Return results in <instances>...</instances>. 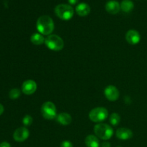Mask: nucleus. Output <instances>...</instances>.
<instances>
[{
    "label": "nucleus",
    "mask_w": 147,
    "mask_h": 147,
    "mask_svg": "<svg viewBox=\"0 0 147 147\" xmlns=\"http://www.w3.org/2000/svg\"><path fill=\"white\" fill-rule=\"evenodd\" d=\"M36 25L39 32L44 35H50L55 28L54 22L48 15H42L39 17Z\"/></svg>",
    "instance_id": "f257e3e1"
},
{
    "label": "nucleus",
    "mask_w": 147,
    "mask_h": 147,
    "mask_svg": "<svg viewBox=\"0 0 147 147\" xmlns=\"http://www.w3.org/2000/svg\"><path fill=\"white\" fill-rule=\"evenodd\" d=\"M94 133L98 138L106 141L113 136V129L109 125L101 123L95 126Z\"/></svg>",
    "instance_id": "f03ea898"
},
{
    "label": "nucleus",
    "mask_w": 147,
    "mask_h": 147,
    "mask_svg": "<svg viewBox=\"0 0 147 147\" xmlns=\"http://www.w3.org/2000/svg\"><path fill=\"white\" fill-rule=\"evenodd\" d=\"M45 44L50 50L53 51H60L64 47V41L57 34H50L45 38Z\"/></svg>",
    "instance_id": "7ed1b4c3"
},
{
    "label": "nucleus",
    "mask_w": 147,
    "mask_h": 147,
    "mask_svg": "<svg viewBox=\"0 0 147 147\" xmlns=\"http://www.w3.org/2000/svg\"><path fill=\"white\" fill-rule=\"evenodd\" d=\"M55 14L63 20H69L73 17L74 9L70 5L65 4H58L55 8Z\"/></svg>",
    "instance_id": "20e7f679"
},
{
    "label": "nucleus",
    "mask_w": 147,
    "mask_h": 147,
    "mask_svg": "<svg viewBox=\"0 0 147 147\" xmlns=\"http://www.w3.org/2000/svg\"><path fill=\"white\" fill-rule=\"evenodd\" d=\"M109 116V111L103 107H97L92 109L89 113V119L95 123H100Z\"/></svg>",
    "instance_id": "39448f33"
},
{
    "label": "nucleus",
    "mask_w": 147,
    "mask_h": 147,
    "mask_svg": "<svg viewBox=\"0 0 147 147\" xmlns=\"http://www.w3.org/2000/svg\"><path fill=\"white\" fill-rule=\"evenodd\" d=\"M41 113L43 117L47 120H53L57 117V109L53 102L47 101L41 107Z\"/></svg>",
    "instance_id": "423d86ee"
},
{
    "label": "nucleus",
    "mask_w": 147,
    "mask_h": 147,
    "mask_svg": "<svg viewBox=\"0 0 147 147\" xmlns=\"http://www.w3.org/2000/svg\"><path fill=\"white\" fill-rule=\"evenodd\" d=\"M30 136V131L26 127H20L16 129L13 134V138L17 142H24L28 139Z\"/></svg>",
    "instance_id": "0eeeda50"
},
{
    "label": "nucleus",
    "mask_w": 147,
    "mask_h": 147,
    "mask_svg": "<svg viewBox=\"0 0 147 147\" xmlns=\"http://www.w3.org/2000/svg\"><path fill=\"white\" fill-rule=\"evenodd\" d=\"M104 94L106 98L111 101H115L119 98V91L114 86H107L104 90Z\"/></svg>",
    "instance_id": "6e6552de"
},
{
    "label": "nucleus",
    "mask_w": 147,
    "mask_h": 147,
    "mask_svg": "<svg viewBox=\"0 0 147 147\" xmlns=\"http://www.w3.org/2000/svg\"><path fill=\"white\" fill-rule=\"evenodd\" d=\"M37 90V83L32 80H27L22 83V90L25 95H32Z\"/></svg>",
    "instance_id": "1a4fd4ad"
},
{
    "label": "nucleus",
    "mask_w": 147,
    "mask_h": 147,
    "mask_svg": "<svg viewBox=\"0 0 147 147\" xmlns=\"http://www.w3.org/2000/svg\"><path fill=\"white\" fill-rule=\"evenodd\" d=\"M126 40L130 45H135L140 42L141 35L136 30H130L126 34Z\"/></svg>",
    "instance_id": "9d476101"
},
{
    "label": "nucleus",
    "mask_w": 147,
    "mask_h": 147,
    "mask_svg": "<svg viewBox=\"0 0 147 147\" xmlns=\"http://www.w3.org/2000/svg\"><path fill=\"white\" fill-rule=\"evenodd\" d=\"M116 137L121 140H129L133 136V132L127 128H119L116 132Z\"/></svg>",
    "instance_id": "9b49d317"
},
{
    "label": "nucleus",
    "mask_w": 147,
    "mask_h": 147,
    "mask_svg": "<svg viewBox=\"0 0 147 147\" xmlns=\"http://www.w3.org/2000/svg\"><path fill=\"white\" fill-rule=\"evenodd\" d=\"M121 9V5L117 1L111 0L106 4V10L111 14H116L119 12Z\"/></svg>",
    "instance_id": "f8f14e48"
},
{
    "label": "nucleus",
    "mask_w": 147,
    "mask_h": 147,
    "mask_svg": "<svg viewBox=\"0 0 147 147\" xmlns=\"http://www.w3.org/2000/svg\"><path fill=\"white\" fill-rule=\"evenodd\" d=\"M76 11L80 17H86L90 14V7L86 3H80L76 7Z\"/></svg>",
    "instance_id": "ddd939ff"
},
{
    "label": "nucleus",
    "mask_w": 147,
    "mask_h": 147,
    "mask_svg": "<svg viewBox=\"0 0 147 147\" xmlns=\"http://www.w3.org/2000/svg\"><path fill=\"white\" fill-rule=\"evenodd\" d=\"M56 120L63 126H67V125L70 124L72 122V117L69 113H61L58 114L56 117Z\"/></svg>",
    "instance_id": "4468645a"
},
{
    "label": "nucleus",
    "mask_w": 147,
    "mask_h": 147,
    "mask_svg": "<svg viewBox=\"0 0 147 147\" xmlns=\"http://www.w3.org/2000/svg\"><path fill=\"white\" fill-rule=\"evenodd\" d=\"M85 144L87 147H99L100 142L98 137L94 135H88L85 139Z\"/></svg>",
    "instance_id": "2eb2a0df"
},
{
    "label": "nucleus",
    "mask_w": 147,
    "mask_h": 147,
    "mask_svg": "<svg viewBox=\"0 0 147 147\" xmlns=\"http://www.w3.org/2000/svg\"><path fill=\"white\" fill-rule=\"evenodd\" d=\"M30 40H31L32 43L35 45H41L43 43H45V39L40 33H34L32 34Z\"/></svg>",
    "instance_id": "dca6fc26"
},
{
    "label": "nucleus",
    "mask_w": 147,
    "mask_h": 147,
    "mask_svg": "<svg viewBox=\"0 0 147 147\" xmlns=\"http://www.w3.org/2000/svg\"><path fill=\"white\" fill-rule=\"evenodd\" d=\"M134 7L133 1L131 0H123L121 3V9L123 11L126 13L131 12Z\"/></svg>",
    "instance_id": "f3484780"
},
{
    "label": "nucleus",
    "mask_w": 147,
    "mask_h": 147,
    "mask_svg": "<svg viewBox=\"0 0 147 147\" xmlns=\"http://www.w3.org/2000/svg\"><path fill=\"white\" fill-rule=\"evenodd\" d=\"M109 121H110V123L112 126H116L119 124L121 121V116H119V113H113L110 116L109 118Z\"/></svg>",
    "instance_id": "a211bd4d"
},
{
    "label": "nucleus",
    "mask_w": 147,
    "mask_h": 147,
    "mask_svg": "<svg viewBox=\"0 0 147 147\" xmlns=\"http://www.w3.org/2000/svg\"><path fill=\"white\" fill-rule=\"evenodd\" d=\"M20 95H21V91H20V89L18 88H13L9 93V96L11 99L13 100H15L20 98Z\"/></svg>",
    "instance_id": "6ab92c4d"
},
{
    "label": "nucleus",
    "mask_w": 147,
    "mask_h": 147,
    "mask_svg": "<svg viewBox=\"0 0 147 147\" xmlns=\"http://www.w3.org/2000/svg\"><path fill=\"white\" fill-rule=\"evenodd\" d=\"M32 122L33 119L30 115H26L22 119V123L25 126H30L32 123Z\"/></svg>",
    "instance_id": "aec40b11"
},
{
    "label": "nucleus",
    "mask_w": 147,
    "mask_h": 147,
    "mask_svg": "<svg viewBox=\"0 0 147 147\" xmlns=\"http://www.w3.org/2000/svg\"><path fill=\"white\" fill-rule=\"evenodd\" d=\"M60 147H73V145L70 141H63L60 144Z\"/></svg>",
    "instance_id": "412c9836"
},
{
    "label": "nucleus",
    "mask_w": 147,
    "mask_h": 147,
    "mask_svg": "<svg viewBox=\"0 0 147 147\" xmlns=\"http://www.w3.org/2000/svg\"><path fill=\"white\" fill-rule=\"evenodd\" d=\"M0 147H11V146H10V144L8 142H4L0 144Z\"/></svg>",
    "instance_id": "4be33fe9"
},
{
    "label": "nucleus",
    "mask_w": 147,
    "mask_h": 147,
    "mask_svg": "<svg viewBox=\"0 0 147 147\" xmlns=\"http://www.w3.org/2000/svg\"><path fill=\"white\" fill-rule=\"evenodd\" d=\"M111 144L109 143V142H104L102 143L101 144V147H111Z\"/></svg>",
    "instance_id": "5701e85b"
},
{
    "label": "nucleus",
    "mask_w": 147,
    "mask_h": 147,
    "mask_svg": "<svg viewBox=\"0 0 147 147\" xmlns=\"http://www.w3.org/2000/svg\"><path fill=\"white\" fill-rule=\"evenodd\" d=\"M79 0H68V2L70 3L72 5H74V4H76L78 2Z\"/></svg>",
    "instance_id": "b1692460"
},
{
    "label": "nucleus",
    "mask_w": 147,
    "mask_h": 147,
    "mask_svg": "<svg viewBox=\"0 0 147 147\" xmlns=\"http://www.w3.org/2000/svg\"><path fill=\"white\" fill-rule=\"evenodd\" d=\"M4 106H2V105L0 103V116H1V114H2L3 113H4Z\"/></svg>",
    "instance_id": "393cba45"
},
{
    "label": "nucleus",
    "mask_w": 147,
    "mask_h": 147,
    "mask_svg": "<svg viewBox=\"0 0 147 147\" xmlns=\"http://www.w3.org/2000/svg\"><path fill=\"white\" fill-rule=\"evenodd\" d=\"M117 147H122V146H117Z\"/></svg>",
    "instance_id": "a878e982"
}]
</instances>
